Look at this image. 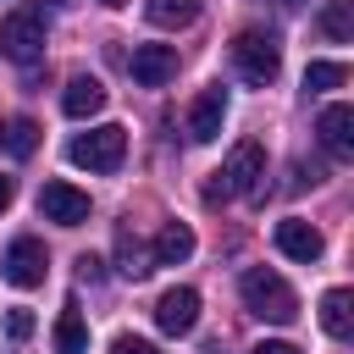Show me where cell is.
<instances>
[{
  "label": "cell",
  "instance_id": "1",
  "mask_svg": "<svg viewBox=\"0 0 354 354\" xmlns=\"http://www.w3.org/2000/svg\"><path fill=\"white\" fill-rule=\"evenodd\" d=\"M238 293H243L249 315H260V321L288 326V321L299 315V293H293V288H288L277 271H266V266H249V271L238 277Z\"/></svg>",
  "mask_w": 354,
  "mask_h": 354
},
{
  "label": "cell",
  "instance_id": "2",
  "mask_svg": "<svg viewBox=\"0 0 354 354\" xmlns=\"http://www.w3.org/2000/svg\"><path fill=\"white\" fill-rule=\"evenodd\" d=\"M260 177H266V149L254 144V138H243V144H232V155H227V166L216 171V183H210V205L216 199H238V194H260Z\"/></svg>",
  "mask_w": 354,
  "mask_h": 354
},
{
  "label": "cell",
  "instance_id": "3",
  "mask_svg": "<svg viewBox=\"0 0 354 354\" xmlns=\"http://www.w3.org/2000/svg\"><path fill=\"white\" fill-rule=\"evenodd\" d=\"M122 155H127V127H116V122H100V127L77 133L66 144V160L83 166V171H116Z\"/></svg>",
  "mask_w": 354,
  "mask_h": 354
},
{
  "label": "cell",
  "instance_id": "4",
  "mask_svg": "<svg viewBox=\"0 0 354 354\" xmlns=\"http://www.w3.org/2000/svg\"><path fill=\"white\" fill-rule=\"evenodd\" d=\"M0 55H11L17 66H33L44 55V11L39 6H17L0 22Z\"/></svg>",
  "mask_w": 354,
  "mask_h": 354
},
{
  "label": "cell",
  "instance_id": "5",
  "mask_svg": "<svg viewBox=\"0 0 354 354\" xmlns=\"http://www.w3.org/2000/svg\"><path fill=\"white\" fill-rule=\"evenodd\" d=\"M232 61H238V72H243L249 83H271V77L282 72V44H277V33L243 28V33L232 39Z\"/></svg>",
  "mask_w": 354,
  "mask_h": 354
},
{
  "label": "cell",
  "instance_id": "6",
  "mask_svg": "<svg viewBox=\"0 0 354 354\" xmlns=\"http://www.w3.org/2000/svg\"><path fill=\"white\" fill-rule=\"evenodd\" d=\"M44 266H50V254H44L39 238H11V249H6V260H0V277H6L11 288H39V282H44Z\"/></svg>",
  "mask_w": 354,
  "mask_h": 354
},
{
  "label": "cell",
  "instance_id": "7",
  "mask_svg": "<svg viewBox=\"0 0 354 354\" xmlns=\"http://www.w3.org/2000/svg\"><path fill=\"white\" fill-rule=\"evenodd\" d=\"M39 216L55 221V227H83L88 221V194L72 188V183H44L39 188Z\"/></svg>",
  "mask_w": 354,
  "mask_h": 354
},
{
  "label": "cell",
  "instance_id": "8",
  "mask_svg": "<svg viewBox=\"0 0 354 354\" xmlns=\"http://www.w3.org/2000/svg\"><path fill=\"white\" fill-rule=\"evenodd\" d=\"M221 122H227V88L210 83V88H199V100L188 105V138H194V144H210V138L221 133Z\"/></svg>",
  "mask_w": 354,
  "mask_h": 354
},
{
  "label": "cell",
  "instance_id": "9",
  "mask_svg": "<svg viewBox=\"0 0 354 354\" xmlns=\"http://www.w3.org/2000/svg\"><path fill=\"white\" fill-rule=\"evenodd\" d=\"M194 321H199V293L194 288H166L160 304H155V326L166 337H183V332H194Z\"/></svg>",
  "mask_w": 354,
  "mask_h": 354
},
{
  "label": "cell",
  "instance_id": "10",
  "mask_svg": "<svg viewBox=\"0 0 354 354\" xmlns=\"http://www.w3.org/2000/svg\"><path fill=\"white\" fill-rule=\"evenodd\" d=\"M277 249H282L288 260H299V266H315V260L326 254V238H321L310 221L288 216V221H277Z\"/></svg>",
  "mask_w": 354,
  "mask_h": 354
},
{
  "label": "cell",
  "instance_id": "11",
  "mask_svg": "<svg viewBox=\"0 0 354 354\" xmlns=\"http://www.w3.org/2000/svg\"><path fill=\"white\" fill-rule=\"evenodd\" d=\"M171 77H177V50H171V44H138V50H133V83L160 88V83H171Z\"/></svg>",
  "mask_w": 354,
  "mask_h": 354
},
{
  "label": "cell",
  "instance_id": "12",
  "mask_svg": "<svg viewBox=\"0 0 354 354\" xmlns=\"http://www.w3.org/2000/svg\"><path fill=\"white\" fill-rule=\"evenodd\" d=\"M315 133H321L326 155H337V160L354 155V111H348V105H326L321 122H315Z\"/></svg>",
  "mask_w": 354,
  "mask_h": 354
},
{
  "label": "cell",
  "instance_id": "13",
  "mask_svg": "<svg viewBox=\"0 0 354 354\" xmlns=\"http://www.w3.org/2000/svg\"><path fill=\"white\" fill-rule=\"evenodd\" d=\"M61 111H66L72 122H83V116L105 111V83H100V77H88V72H77V77L66 83V94H61Z\"/></svg>",
  "mask_w": 354,
  "mask_h": 354
},
{
  "label": "cell",
  "instance_id": "14",
  "mask_svg": "<svg viewBox=\"0 0 354 354\" xmlns=\"http://www.w3.org/2000/svg\"><path fill=\"white\" fill-rule=\"evenodd\" d=\"M188 254H194V227L166 221V227H160V238H155V249H149V260H155V266H183Z\"/></svg>",
  "mask_w": 354,
  "mask_h": 354
},
{
  "label": "cell",
  "instance_id": "15",
  "mask_svg": "<svg viewBox=\"0 0 354 354\" xmlns=\"http://www.w3.org/2000/svg\"><path fill=\"white\" fill-rule=\"evenodd\" d=\"M321 326H326V337H348L354 332V299H348V288H326L321 293Z\"/></svg>",
  "mask_w": 354,
  "mask_h": 354
},
{
  "label": "cell",
  "instance_id": "16",
  "mask_svg": "<svg viewBox=\"0 0 354 354\" xmlns=\"http://www.w3.org/2000/svg\"><path fill=\"white\" fill-rule=\"evenodd\" d=\"M199 6H205V0H144V17H149L155 28H188V22L199 17Z\"/></svg>",
  "mask_w": 354,
  "mask_h": 354
},
{
  "label": "cell",
  "instance_id": "17",
  "mask_svg": "<svg viewBox=\"0 0 354 354\" xmlns=\"http://www.w3.org/2000/svg\"><path fill=\"white\" fill-rule=\"evenodd\" d=\"M116 271H122V277H133V282H144V277L155 271L149 249H144V243H138L133 232H122V238H116Z\"/></svg>",
  "mask_w": 354,
  "mask_h": 354
},
{
  "label": "cell",
  "instance_id": "18",
  "mask_svg": "<svg viewBox=\"0 0 354 354\" xmlns=\"http://www.w3.org/2000/svg\"><path fill=\"white\" fill-rule=\"evenodd\" d=\"M55 354H88V326H83L77 304H66L55 321Z\"/></svg>",
  "mask_w": 354,
  "mask_h": 354
},
{
  "label": "cell",
  "instance_id": "19",
  "mask_svg": "<svg viewBox=\"0 0 354 354\" xmlns=\"http://www.w3.org/2000/svg\"><path fill=\"white\" fill-rule=\"evenodd\" d=\"M337 83H348V66H343V61H310V66H304V88H310V94L337 88Z\"/></svg>",
  "mask_w": 354,
  "mask_h": 354
},
{
  "label": "cell",
  "instance_id": "20",
  "mask_svg": "<svg viewBox=\"0 0 354 354\" xmlns=\"http://www.w3.org/2000/svg\"><path fill=\"white\" fill-rule=\"evenodd\" d=\"M321 28H326L332 39H348V33H354V0H326Z\"/></svg>",
  "mask_w": 354,
  "mask_h": 354
},
{
  "label": "cell",
  "instance_id": "21",
  "mask_svg": "<svg viewBox=\"0 0 354 354\" xmlns=\"http://www.w3.org/2000/svg\"><path fill=\"white\" fill-rule=\"evenodd\" d=\"M6 149H11V155H33V149H39V127H33L28 116L6 122Z\"/></svg>",
  "mask_w": 354,
  "mask_h": 354
},
{
  "label": "cell",
  "instance_id": "22",
  "mask_svg": "<svg viewBox=\"0 0 354 354\" xmlns=\"http://www.w3.org/2000/svg\"><path fill=\"white\" fill-rule=\"evenodd\" d=\"M111 354H160V348H155L149 337H133V332H122V337L111 343Z\"/></svg>",
  "mask_w": 354,
  "mask_h": 354
},
{
  "label": "cell",
  "instance_id": "23",
  "mask_svg": "<svg viewBox=\"0 0 354 354\" xmlns=\"http://www.w3.org/2000/svg\"><path fill=\"white\" fill-rule=\"evenodd\" d=\"M6 332H11L17 343H22V337H33V315H28V310H11V315H6Z\"/></svg>",
  "mask_w": 354,
  "mask_h": 354
},
{
  "label": "cell",
  "instance_id": "24",
  "mask_svg": "<svg viewBox=\"0 0 354 354\" xmlns=\"http://www.w3.org/2000/svg\"><path fill=\"white\" fill-rule=\"evenodd\" d=\"M77 277H83V282H100V260L83 254V260H77Z\"/></svg>",
  "mask_w": 354,
  "mask_h": 354
},
{
  "label": "cell",
  "instance_id": "25",
  "mask_svg": "<svg viewBox=\"0 0 354 354\" xmlns=\"http://www.w3.org/2000/svg\"><path fill=\"white\" fill-rule=\"evenodd\" d=\"M254 354H299V348L282 343V337H271V343H254Z\"/></svg>",
  "mask_w": 354,
  "mask_h": 354
},
{
  "label": "cell",
  "instance_id": "26",
  "mask_svg": "<svg viewBox=\"0 0 354 354\" xmlns=\"http://www.w3.org/2000/svg\"><path fill=\"white\" fill-rule=\"evenodd\" d=\"M11 199H17V183H11V177H6V171H0V210H6V205H11Z\"/></svg>",
  "mask_w": 354,
  "mask_h": 354
},
{
  "label": "cell",
  "instance_id": "27",
  "mask_svg": "<svg viewBox=\"0 0 354 354\" xmlns=\"http://www.w3.org/2000/svg\"><path fill=\"white\" fill-rule=\"evenodd\" d=\"M100 6H127V0H100Z\"/></svg>",
  "mask_w": 354,
  "mask_h": 354
},
{
  "label": "cell",
  "instance_id": "28",
  "mask_svg": "<svg viewBox=\"0 0 354 354\" xmlns=\"http://www.w3.org/2000/svg\"><path fill=\"white\" fill-rule=\"evenodd\" d=\"M282 6H304V0H282Z\"/></svg>",
  "mask_w": 354,
  "mask_h": 354
},
{
  "label": "cell",
  "instance_id": "29",
  "mask_svg": "<svg viewBox=\"0 0 354 354\" xmlns=\"http://www.w3.org/2000/svg\"><path fill=\"white\" fill-rule=\"evenodd\" d=\"M50 6H72V0H50Z\"/></svg>",
  "mask_w": 354,
  "mask_h": 354
}]
</instances>
